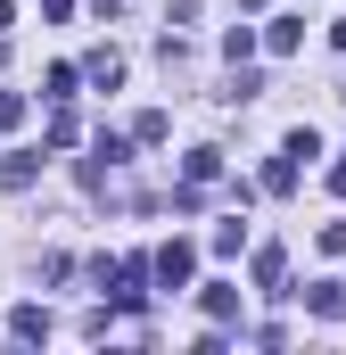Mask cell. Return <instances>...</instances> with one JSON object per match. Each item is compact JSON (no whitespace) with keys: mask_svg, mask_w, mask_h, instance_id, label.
Masks as SVG:
<instances>
[{"mask_svg":"<svg viewBox=\"0 0 346 355\" xmlns=\"http://www.w3.org/2000/svg\"><path fill=\"white\" fill-rule=\"evenodd\" d=\"M149 272H157L165 289H190V272H198V248H190V240H165V248L149 257Z\"/></svg>","mask_w":346,"mask_h":355,"instance_id":"6da1fadb","label":"cell"},{"mask_svg":"<svg viewBox=\"0 0 346 355\" xmlns=\"http://www.w3.org/2000/svg\"><path fill=\"white\" fill-rule=\"evenodd\" d=\"M280 272H289V248H280V240H264V248H256V265H248V281L280 297Z\"/></svg>","mask_w":346,"mask_h":355,"instance_id":"7a4b0ae2","label":"cell"},{"mask_svg":"<svg viewBox=\"0 0 346 355\" xmlns=\"http://www.w3.org/2000/svg\"><path fill=\"white\" fill-rule=\"evenodd\" d=\"M33 174H42V149H8L0 157V190H33Z\"/></svg>","mask_w":346,"mask_h":355,"instance_id":"3957f363","label":"cell"},{"mask_svg":"<svg viewBox=\"0 0 346 355\" xmlns=\"http://www.w3.org/2000/svg\"><path fill=\"white\" fill-rule=\"evenodd\" d=\"M305 306H313L322 322H346V281H313V289H305Z\"/></svg>","mask_w":346,"mask_h":355,"instance_id":"277c9868","label":"cell"},{"mask_svg":"<svg viewBox=\"0 0 346 355\" xmlns=\"http://www.w3.org/2000/svg\"><path fill=\"white\" fill-rule=\"evenodd\" d=\"M198 306H206L215 322H239V289H231V281H206V289H198Z\"/></svg>","mask_w":346,"mask_h":355,"instance_id":"5b68a950","label":"cell"},{"mask_svg":"<svg viewBox=\"0 0 346 355\" xmlns=\"http://www.w3.org/2000/svg\"><path fill=\"white\" fill-rule=\"evenodd\" d=\"M297 42H305V17H272V25H264V50H280V58H289Z\"/></svg>","mask_w":346,"mask_h":355,"instance_id":"8992f818","label":"cell"},{"mask_svg":"<svg viewBox=\"0 0 346 355\" xmlns=\"http://www.w3.org/2000/svg\"><path fill=\"white\" fill-rule=\"evenodd\" d=\"M83 75H91L99 91H116V83H124V58H116V50H91V58H83Z\"/></svg>","mask_w":346,"mask_h":355,"instance_id":"52a82bcc","label":"cell"},{"mask_svg":"<svg viewBox=\"0 0 346 355\" xmlns=\"http://www.w3.org/2000/svg\"><path fill=\"white\" fill-rule=\"evenodd\" d=\"M75 141H83V124H75V107L58 99V107H50V149H75Z\"/></svg>","mask_w":346,"mask_h":355,"instance_id":"ba28073f","label":"cell"},{"mask_svg":"<svg viewBox=\"0 0 346 355\" xmlns=\"http://www.w3.org/2000/svg\"><path fill=\"white\" fill-rule=\"evenodd\" d=\"M223 174V149H190V157H181V182H215Z\"/></svg>","mask_w":346,"mask_h":355,"instance_id":"9c48e42d","label":"cell"},{"mask_svg":"<svg viewBox=\"0 0 346 355\" xmlns=\"http://www.w3.org/2000/svg\"><path fill=\"white\" fill-rule=\"evenodd\" d=\"M264 190H272V198H289V190H297V157H289V149L264 166Z\"/></svg>","mask_w":346,"mask_h":355,"instance_id":"30bf717a","label":"cell"},{"mask_svg":"<svg viewBox=\"0 0 346 355\" xmlns=\"http://www.w3.org/2000/svg\"><path fill=\"white\" fill-rule=\"evenodd\" d=\"M8 331H17V339H50V314H42V306H17Z\"/></svg>","mask_w":346,"mask_h":355,"instance_id":"8fae6325","label":"cell"},{"mask_svg":"<svg viewBox=\"0 0 346 355\" xmlns=\"http://www.w3.org/2000/svg\"><path fill=\"white\" fill-rule=\"evenodd\" d=\"M75 83H83V67H50V83H42V99L58 107V99H75Z\"/></svg>","mask_w":346,"mask_h":355,"instance_id":"7c38bea8","label":"cell"},{"mask_svg":"<svg viewBox=\"0 0 346 355\" xmlns=\"http://www.w3.org/2000/svg\"><path fill=\"white\" fill-rule=\"evenodd\" d=\"M132 141H140V149H157V141H165V107H149V116H132Z\"/></svg>","mask_w":346,"mask_h":355,"instance_id":"4fadbf2b","label":"cell"},{"mask_svg":"<svg viewBox=\"0 0 346 355\" xmlns=\"http://www.w3.org/2000/svg\"><path fill=\"white\" fill-rule=\"evenodd\" d=\"M248 50H256V33H248V25H231V33H223V58H231V67H248Z\"/></svg>","mask_w":346,"mask_h":355,"instance_id":"5bb4252c","label":"cell"},{"mask_svg":"<svg viewBox=\"0 0 346 355\" xmlns=\"http://www.w3.org/2000/svg\"><path fill=\"white\" fill-rule=\"evenodd\" d=\"M124 149H132L124 132H99V141H91V157H99V166H124Z\"/></svg>","mask_w":346,"mask_h":355,"instance_id":"9a60e30c","label":"cell"},{"mask_svg":"<svg viewBox=\"0 0 346 355\" xmlns=\"http://www.w3.org/2000/svg\"><path fill=\"white\" fill-rule=\"evenodd\" d=\"M25 124V91H0V132H17Z\"/></svg>","mask_w":346,"mask_h":355,"instance_id":"2e32d148","label":"cell"},{"mask_svg":"<svg viewBox=\"0 0 346 355\" xmlns=\"http://www.w3.org/2000/svg\"><path fill=\"white\" fill-rule=\"evenodd\" d=\"M322 257H346V223H322Z\"/></svg>","mask_w":346,"mask_h":355,"instance_id":"e0dca14e","label":"cell"},{"mask_svg":"<svg viewBox=\"0 0 346 355\" xmlns=\"http://www.w3.org/2000/svg\"><path fill=\"white\" fill-rule=\"evenodd\" d=\"M330 190H338V198H346V157H338V166H330Z\"/></svg>","mask_w":346,"mask_h":355,"instance_id":"ac0fdd59","label":"cell"},{"mask_svg":"<svg viewBox=\"0 0 346 355\" xmlns=\"http://www.w3.org/2000/svg\"><path fill=\"white\" fill-rule=\"evenodd\" d=\"M0 67H8V42H0Z\"/></svg>","mask_w":346,"mask_h":355,"instance_id":"d6986e66","label":"cell"},{"mask_svg":"<svg viewBox=\"0 0 346 355\" xmlns=\"http://www.w3.org/2000/svg\"><path fill=\"white\" fill-rule=\"evenodd\" d=\"M338 99H346V83H338Z\"/></svg>","mask_w":346,"mask_h":355,"instance_id":"ffe728a7","label":"cell"}]
</instances>
